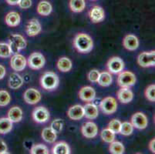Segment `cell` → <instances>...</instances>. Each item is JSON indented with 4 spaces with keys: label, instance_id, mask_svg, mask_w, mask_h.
I'll return each mask as SVG.
<instances>
[{
    "label": "cell",
    "instance_id": "12",
    "mask_svg": "<svg viewBox=\"0 0 155 154\" xmlns=\"http://www.w3.org/2000/svg\"><path fill=\"white\" fill-rule=\"evenodd\" d=\"M131 124L138 129H143L147 126L148 121L146 116L141 112H137L131 117Z\"/></svg>",
    "mask_w": 155,
    "mask_h": 154
},
{
    "label": "cell",
    "instance_id": "34",
    "mask_svg": "<svg viewBox=\"0 0 155 154\" xmlns=\"http://www.w3.org/2000/svg\"><path fill=\"white\" fill-rule=\"evenodd\" d=\"M133 125L131 123L129 122H124L123 123H121L120 129V133L124 136H130L134 132Z\"/></svg>",
    "mask_w": 155,
    "mask_h": 154
},
{
    "label": "cell",
    "instance_id": "28",
    "mask_svg": "<svg viewBox=\"0 0 155 154\" xmlns=\"http://www.w3.org/2000/svg\"><path fill=\"white\" fill-rule=\"evenodd\" d=\"M113 78L112 76H111L110 73L107 71L102 72V73H100L99 79L97 80V83L100 86L104 87H109L110 85L112 83Z\"/></svg>",
    "mask_w": 155,
    "mask_h": 154
},
{
    "label": "cell",
    "instance_id": "11",
    "mask_svg": "<svg viewBox=\"0 0 155 154\" xmlns=\"http://www.w3.org/2000/svg\"><path fill=\"white\" fill-rule=\"evenodd\" d=\"M26 65H27V61H26L25 56H23L22 55L15 53L11 58L10 66L12 70L15 71H22L26 68Z\"/></svg>",
    "mask_w": 155,
    "mask_h": 154
},
{
    "label": "cell",
    "instance_id": "24",
    "mask_svg": "<svg viewBox=\"0 0 155 154\" xmlns=\"http://www.w3.org/2000/svg\"><path fill=\"white\" fill-rule=\"evenodd\" d=\"M36 10H37V12L40 15L47 16L52 12L53 7H52L51 4L47 2V1H41L38 4Z\"/></svg>",
    "mask_w": 155,
    "mask_h": 154
},
{
    "label": "cell",
    "instance_id": "23",
    "mask_svg": "<svg viewBox=\"0 0 155 154\" xmlns=\"http://www.w3.org/2000/svg\"><path fill=\"white\" fill-rule=\"evenodd\" d=\"M22 110L19 106H13L8 112V118L12 123H19L22 120Z\"/></svg>",
    "mask_w": 155,
    "mask_h": 154
},
{
    "label": "cell",
    "instance_id": "19",
    "mask_svg": "<svg viewBox=\"0 0 155 154\" xmlns=\"http://www.w3.org/2000/svg\"><path fill=\"white\" fill-rule=\"evenodd\" d=\"M117 98L122 103H129L133 100L134 93L129 88L121 87L117 92Z\"/></svg>",
    "mask_w": 155,
    "mask_h": 154
},
{
    "label": "cell",
    "instance_id": "42",
    "mask_svg": "<svg viewBox=\"0 0 155 154\" xmlns=\"http://www.w3.org/2000/svg\"><path fill=\"white\" fill-rule=\"evenodd\" d=\"M7 145L3 140L0 139V154H4L7 152Z\"/></svg>",
    "mask_w": 155,
    "mask_h": 154
},
{
    "label": "cell",
    "instance_id": "26",
    "mask_svg": "<svg viewBox=\"0 0 155 154\" xmlns=\"http://www.w3.org/2000/svg\"><path fill=\"white\" fill-rule=\"evenodd\" d=\"M53 154H70V149L66 142L56 143L53 148Z\"/></svg>",
    "mask_w": 155,
    "mask_h": 154
},
{
    "label": "cell",
    "instance_id": "13",
    "mask_svg": "<svg viewBox=\"0 0 155 154\" xmlns=\"http://www.w3.org/2000/svg\"><path fill=\"white\" fill-rule=\"evenodd\" d=\"M89 17L91 22L94 23H99L103 22L105 19V12L104 8L98 5L92 7L89 11Z\"/></svg>",
    "mask_w": 155,
    "mask_h": 154
},
{
    "label": "cell",
    "instance_id": "18",
    "mask_svg": "<svg viewBox=\"0 0 155 154\" xmlns=\"http://www.w3.org/2000/svg\"><path fill=\"white\" fill-rule=\"evenodd\" d=\"M67 115L73 120H80L84 116V106L81 105H75L69 109Z\"/></svg>",
    "mask_w": 155,
    "mask_h": 154
},
{
    "label": "cell",
    "instance_id": "9",
    "mask_svg": "<svg viewBox=\"0 0 155 154\" xmlns=\"http://www.w3.org/2000/svg\"><path fill=\"white\" fill-rule=\"evenodd\" d=\"M107 66L109 73L117 74L123 71V70L124 69V63L120 57L114 56L109 59Z\"/></svg>",
    "mask_w": 155,
    "mask_h": 154
},
{
    "label": "cell",
    "instance_id": "10",
    "mask_svg": "<svg viewBox=\"0 0 155 154\" xmlns=\"http://www.w3.org/2000/svg\"><path fill=\"white\" fill-rule=\"evenodd\" d=\"M23 98L26 103L34 105L41 100V93L34 88H29L24 93Z\"/></svg>",
    "mask_w": 155,
    "mask_h": 154
},
{
    "label": "cell",
    "instance_id": "6",
    "mask_svg": "<svg viewBox=\"0 0 155 154\" xmlns=\"http://www.w3.org/2000/svg\"><path fill=\"white\" fill-rule=\"evenodd\" d=\"M46 59L40 53H32L29 56L27 60V64L32 70H40L44 66Z\"/></svg>",
    "mask_w": 155,
    "mask_h": 154
},
{
    "label": "cell",
    "instance_id": "8",
    "mask_svg": "<svg viewBox=\"0 0 155 154\" xmlns=\"http://www.w3.org/2000/svg\"><path fill=\"white\" fill-rule=\"evenodd\" d=\"M32 119L38 123H45L50 120V112L44 106H38L32 112Z\"/></svg>",
    "mask_w": 155,
    "mask_h": 154
},
{
    "label": "cell",
    "instance_id": "16",
    "mask_svg": "<svg viewBox=\"0 0 155 154\" xmlns=\"http://www.w3.org/2000/svg\"><path fill=\"white\" fill-rule=\"evenodd\" d=\"M123 45L125 49L130 51H134L139 46V40L137 37L132 34H128L123 40Z\"/></svg>",
    "mask_w": 155,
    "mask_h": 154
},
{
    "label": "cell",
    "instance_id": "40",
    "mask_svg": "<svg viewBox=\"0 0 155 154\" xmlns=\"http://www.w3.org/2000/svg\"><path fill=\"white\" fill-rule=\"evenodd\" d=\"M100 72L97 70H92L88 73V80L91 83H97V80L99 79Z\"/></svg>",
    "mask_w": 155,
    "mask_h": 154
},
{
    "label": "cell",
    "instance_id": "1",
    "mask_svg": "<svg viewBox=\"0 0 155 154\" xmlns=\"http://www.w3.org/2000/svg\"><path fill=\"white\" fill-rule=\"evenodd\" d=\"M73 46L81 53H89L94 48L92 38L86 33H79L73 39Z\"/></svg>",
    "mask_w": 155,
    "mask_h": 154
},
{
    "label": "cell",
    "instance_id": "2",
    "mask_svg": "<svg viewBox=\"0 0 155 154\" xmlns=\"http://www.w3.org/2000/svg\"><path fill=\"white\" fill-rule=\"evenodd\" d=\"M60 79L55 73L51 71L43 73L40 79V84L44 90L52 91L59 86Z\"/></svg>",
    "mask_w": 155,
    "mask_h": 154
},
{
    "label": "cell",
    "instance_id": "3",
    "mask_svg": "<svg viewBox=\"0 0 155 154\" xmlns=\"http://www.w3.org/2000/svg\"><path fill=\"white\" fill-rule=\"evenodd\" d=\"M9 46L12 53H17L26 47L27 42L26 39L19 34H12L9 36Z\"/></svg>",
    "mask_w": 155,
    "mask_h": 154
},
{
    "label": "cell",
    "instance_id": "25",
    "mask_svg": "<svg viewBox=\"0 0 155 154\" xmlns=\"http://www.w3.org/2000/svg\"><path fill=\"white\" fill-rule=\"evenodd\" d=\"M57 68L60 72L67 73L71 70L72 62L69 58L61 57L57 62Z\"/></svg>",
    "mask_w": 155,
    "mask_h": 154
},
{
    "label": "cell",
    "instance_id": "17",
    "mask_svg": "<svg viewBox=\"0 0 155 154\" xmlns=\"http://www.w3.org/2000/svg\"><path fill=\"white\" fill-rule=\"evenodd\" d=\"M80 100L84 102H91L95 99L96 92L91 87H84L79 92Z\"/></svg>",
    "mask_w": 155,
    "mask_h": 154
},
{
    "label": "cell",
    "instance_id": "15",
    "mask_svg": "<svg viewBox=\"0 0 155 154\" xmlns=\"http://www.w3.org/2000/svg\"><path fill=\"white\" fill-rule=\"evenodd\" d=\"M26 34L29 36L33 37L39 35L42 31L41 24L36 19H32L28 22L26 25Z\"/></svg>",
    "mask_w": 155,
    "mask_h": 154
},
{
    "label": "cell",
    "instance_id": "39",
    "mask_svg": "<svg viewBox=\"0 0 155 154\" xmlns=\"http://www.w3.org/2000/svg\"><path fill=\"white\" fill-rule=\"evenodd\" d=\"M121 122L118 120H112L108 124V129L112 130L114 133H120V129Z\"/></svg>",
    "mask_w": 155,
    "mask_h": 154
},
{
    "label": "cell",
    "instance_id": "20",
    "mask_svg": "<svg viewBox=\"0 0 155 154\" xmlns=\"http://www.w3.org/2000/svg\"><path fill=\"white\" fill-rule=\"evenodd\" d=\"M20 15L17 12H10L5 15V22L10 27H15L20 24Z\"/></svg>",
    "mask_w": 155,
    "mask_h": 154
},
{
    "label": "cell",
    "instance_id": "27",
    "mask_svg": "<svg viewBox=\"0 0 155 154\" xmlns=\"http://www.w3.org/2000/svg\"><path fill=\"white\" fill-rule=\"evenodd\" d=\"M42 138L44 139V141H46V143H53L56 141V133H55L51 128H49V127H46L44 128L42 131Z\"/></svg>",
    "mask_w": 155,
    "mask_h": 154
},
{
    "label": "cell",
    "instance_id": "32",
    "mask_svg": "<svg viewBox=\"0 0 155 154\" xmlns=\"http://www.w3.org/2000/svg\"><path fill=\"white\" fill-rule=\"evenodd\" d=\"M101 136L103 141H104L105 143H110L115 139V133L112 130L107 128V129H103L101 133Z\"/></svg>",
    "mask_w": 155,
    "mask_h": 154
},
{
    "label": "cell",
    "instance_id": "30",
    "mask_svg": "<svg viewBox=\"0 0 155 154\" xmlns=\"http://www.w3.org/2000/svg\"><path fill=\"white\" fill-rule=\"evenodd\" d=\"M12 122L9 118H0V134H6L12 129Z\"/></svg>",
    "mask_w": 155,
    "mask_h": 154
},
{
    "label": "cell",
    "instance_id": "29",
    "mask_svg": "<svg viewBox=\"0 0 155 154\" xmlns=\"http://www.w3.org/2000/svg\"><path fill=\"white\" fill-rule=\"evenodd\" d=\"M70 8L73 12H81L85 9V0H70Z\"/></svg>",
    "mask_w": 155,
    "mask_h": 154
},
{
    "label": "cell",
    "instance_id": "31",
    "mask_svg": "<svg viewBox=\"0 0 155 154\" xmlns=\"http://www.w3.org/2000/svg\"><path fill=\"white\" fill-rule=\"evenodd\" d=\"M124 146L123 143L118 141H113L109 146V151L114 154H123L124 152Z\"/></svg>",
    "mask_w": 155,
    "mask_h": 154
},
{
    "label": "cell",
    "instance_id": "7",
    "mask_svg": "<svg viewBox=\"0 0 155 154\" xmlns=\"http://www.w3.org/2000/svg\"><path fill=\"white\" fill-rule=\"evenodd\" d=\"M137 63L141 67L147 68L154 66L155 65V52H143L137 57Z\"/></svg>",
    "mask_w": 155,
    "mask_h": 154
},
{
    "label": "cell",
    "instance_id": "21",
    "mask_svg": "<svg viewBox=\"0 0 155 154\" xmlns=\"http://www.w3.org/2000/svg\"><path fill=\"white\" fill-rule=\"evenodd\" d=\"M23 84V79L19 74L13 73L10 75L9 79V87L12 90H18Z\"/></svg>",
    "mask_w": 155,
    "mask_h": 154
},
{
    "label": "cell",
    "instance_id": "5",
    "mask_svg": "<svg viewBox=\"0 0 155 154\" xmlns=\"http://www.w3.org/2000/svg\"><path fill=\"white\" fill-rule=\"evenodd\" d=\"M100 107L104 114L111 115L116 112L117 110V103L116 99L114 97H106L101 101Z\"/></svg>",
    "mask_w": 155,
    "mask_h": 154
},
{
    "label": "cell",
    "instance_id": "44",
    "mask_svg": "<svg viewBox=\"0 0 155 154\" xmlns=\"http://www.w3.org/2000/svg\"><path fill=\"white\" fill-rule=\"evenodd\" d=\"M149 149L153 153L155 152V139H153L150 140V143H149Z\"/></svg>",
    "mask_w": 155,
    "mask_h": 154
},
{
    "label": "cell",
    "instance_id": "14",
    "mask_svg": "<svg viewBox=\"0 0 155 154\" xmlns=\"http://www.w3.org/2000/svg\"><path fill=\"white\" fill-rule=\"evenodd\" d=\"M81 132L86 138L92 139L97 136L98 133V127L94 122H87L82 126Z\"/></svg>",
    "mask_w": 155,
    "mask_h": 154
},
{
    "label": "cell",
    "instance_id": "4",
    "mask_svg": "<svg viewBox=\"0 0 155 154\" xmlns=\"http://www.w3.org/2000/svg\"><path fill=\"white\" fill-rule=\"evenodd\" d=\"M136 76L132 72H120L118 76L117 83L120 87L130 88L136 83Z\"/></svg>",
    "mask_w": 155,
    "mask_h": 154
},
{
    "label": "cell",
    "instance_id": "43",
    "mask_svg": "<svg viewBox=\"0 0 155 154\" xmlns=\"http://www.w3.org/2000/svg\"><path fill=\"white\" fill-rule=\"evenodd\" d=\"M5 74H6L5 68L2 65H0V80H2L5 77Z\"/></svg>",
    "mask_w": 155,
    "mask_h": 154
},
{
    "label": "cell",
    "instance_id": "22",
    "mask_svg": "<svg viewBox=\"0 0 155 154\" xmlns=\"http://www.w3.org/2000/svg\"><path fill=\"white\" fill-rule=\"evenodd\" d=\"M84 116L89 120H94L98 116V109L92 103H87L84 106Z\"/></svg>",
    "mask_w": 155,
    "mask_h": 154
},
{
    "label": "cell",
    "instance_id": "41",
    "mask_svg": "<svg viewBox=\"0 0 155 154\" xmlns=\"http://www.w3.org/2000/svg\"><path fill=\"white\" fill-rule=\"evenodd\" d=\"M18 5L22 9H27L32 5V0H19Z\"/></svg>",
    "mask_w": 155,
    "mask_h": 154
},
{
    "label": "cell",
    "instance_id": "37",
    "mask_svg": "<svg viewBox=\"0 0 155 154\" xmlns=\"http://www.w3.org/2000/svg\"><path fill=\"white\" fill-rule=\"evenodd\" d=\"M10 100L11 97L6 90H0V106H6Z\"/></svg>",
    "mask_w": 155,
    "mask_h": 154
},
{
    "label": "cell",
    "instance_id": "45",
    "mask_svg": "<svg viewBox=\"0 0 155 154\" xmlns=\"http://www.w3.org/2000/svg\"><path fill=\"white\" fill-rule=\"evenodd\" d=\"M5 1H6L7 3L10 5H18V3H19V0H5Z\"/></svg>",
    "mask_w": 155,
    "mask_h": 154
},
{
    "label": "cell",
    "instance_id": "33",
    "mask_svg": "<svg viewBox=\"0 0 155 154\" xmlns=\"http://www.w3.org/2000/svg\"><path fill=\"white\" fill-rule=\"evenodd\" d=\"M12 49L10 46L5 42H0V57L9 58L12 55Z\"/></svg>",
    "mask_w": 155,
    "mask_h": 154
},
{
    "label": "cell",
    "instance_id": "38",
    "mask_svg": "<svg viewBox=\"0 0 155 154\" xmlns=\"http://www.w3.org/2000/svg\"><path fill=\"white\" fill-rule=\"evenodd\" d=\"M144 94L149 101L155 102V85L151 84L147 87Z\"/></svg>",
    "mask_w": 155,
    "mask_h": 154
},
{
    "label": "cell",
    "instance_id": "35",
    "mask_svg": "<svg viewBox=\"0 0 155 154\" xmlns=\"http://www.w3.org/2000/svg\"><path fill=\"white\" fill-rule=\"evenodd\" d=\"M32 154H49V149L43 144H36L32 146L30 149Z\"/></svg>",
    "mask_w": 155,
    "mask_h": 154
},
{
    "label": "cell",
    "instance_id": "36",
    "mask_svg": "<svg viewBox=\"0 0 155 154\" xmlns=\"http://www.w3.org/2000/svg\"><path fill=\"white\" fill-rule=\"evenodd\" d=\"M63 126H64V122L61 119H56L51 123L50 128L56 133H60L63 130Z\"/></svg>",
    "mask_w": 155,
    "mask_h": 154
}]
</instances>
